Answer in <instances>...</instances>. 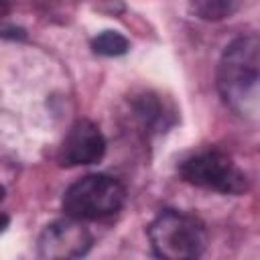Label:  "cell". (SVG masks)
I'll list each match as a JSON object with an SVG mask.
<instances>
[{"label":"cell","instance_id":"cell-8","mask_svg":"<svg viewBox=\"0 0 260 260\" xmlns=\"http://www.w3.org/2000/svg\"><path fill=\"white\" fill-rule=\"evenodd\" d=\"M240 8V0H191V10L201 20H223Z\"/></svg>","mask_w":260,"mask_h":260},{"label":"cell","instance_id":"cell-5","mask_svg":"<svg viewBox=\"0 0 260 260\" xmlns=\"http://www.w3.org/2000/svg\"><path fill=\"white\" fill-rule=\"evenodd\" d=\"M91 234L81 219L65 217L49 223L39 236V256L47 260H67L85 256L91 248Z\"/></svg>","mask_w":260,"mask_h":260},{"label":"cell","instance_id":"cell-7","mask_svg":"<svg viewBox=\"0 0 260 260\" xmlns=\"http://www.w3.org/2000/svg\"><path fill=\"white\" fill-rule=\"evenodd\" d=\"M132 110H134V118L144 130L158 132V130H165L173 122L169 118L171 112L167 110L165 102H160V98L152 91H144L136 95V100H132Z\"/></svg>","mask_w":260,"mask_h":260},{"label":"cell","instance_id":"cell-2","mask_svg":"<svg viewBox=\"0 0 260 260\" xmlns=\"http://www.w3.org/2000/svg\"><path fill=\"white\" fill-rule=\"evenodd\" d=\"M148 240L156 256L167 260L197 258L205 250V228L193 215L165 209L148 225Z\"/></svg>","mask_w":260,"mask_h":260},{"label":"cell","instance_id":"cell-6","mask_svg":"<svg viewBox=\"0 0 260 260\" xmlns=\"http://www.w3.org/2000/svg\"><path fill=\"white\" fill-rule=\"evenodd\" d=\"M106 152V138L102 130L89 120H77L59 148V162L63 167L93 165Z\"/></svg>","mask_w":260,"mask_h":260},{"label":"cell","instance_id":"cell-9","mask_svg":"<svg viewBox=\"0 0 260 260\" xmlns=\"http://www.w3.org/2000/svg\"><path fill=\"white\" fill-rule=\"evenodd\" d=\"M91 49L104 57H120L130 49V43L124 35L116 30H104L91 41Z\"/></svg>","mask_w":260,"mask_h":260},{"label":"cell","instance_id":"cell-3","mask_svg":"<svg viewBox=\"0 0 260 260\" xmlns=\"http://www.w3.org/2000/svg\"><path fill=\"white\" fill-rule=\"evenodd\" d=\"M126 191L110 175H87L63 193V211L75 219H102L114 215L124 205Z\"/></svg>","mask_w":260,"mask_h":260},{"label":"cell","instance_id":"cell-4","mask_svg":"<svg viewBox=\"0 0 260 260\" xmlns=\"http://www.w3.org/2000/svg\"><path fill=\"white\" fill-rule=\"evenodd\" d=\"M179 173L187 183L223 195H240L248 189L246 175L236 167L230 154L217 148L199 150L187 156L179 165Z\"/></svg>","mask_w":260,"mask_h":260},{"label":"cell","instance_id":"cell-1","mask_svg":"<svg viewBox=\"0 0 260 260\" xmlns=\"http://www.w3.org/2000/svg\"><path fill=\"white\" fill-rule=\"evenodd\" d=\"M260 85V43L254 37L232 41L217 65V87L223 100L242 108Z\"/></svg>","mask_w":260,"mask_h":260}]
</instances>
